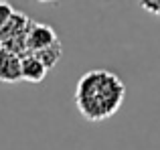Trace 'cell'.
<instances>
[{"mask_svg":"<svg viewBox=\"0 0 160 150\" xmlns=\"http://www.w3.org/2000/svg\"><path fill=\"white\" fill-rule=\"evenodd\" d=\"M28 27H31V18L24 12L16 10L12 14V18L8 20V24L0 31V47L12 51L14 55H18L22 59L24 55H28V47H27V35H28Z\"/></svg>","mask_w":160,"mask_h":150,"instance_id":"obj_2","label":"cell"},{"mask_svg":"<svg viewBox=\"0 0 160 150\" xmlns=\"http://www.w3.org/2000/svg\"><path fill=\"white\" fill-rule=\"evenodd\" d=\"M14 8L10 6L8 2H4V0H0V31H2L4 27L8 24V20L12 18V14H14Z\"/></svg>","mask_w":160,"mask_h":150,"instance_id":"obj_7","label":"cell"},{"mask_svg":"<svg viewBox=\"0 0 160 150\" xmlns=\"http://www.w3.org/2000/svg\"><path fill=\"white\" fill-rule=\"evenodd\" d=\"M49 69L37 59L32 53L22 57V81L27 83H41L45 77H47Z\"/></svg>","mask_w":160,"mask_h":150,"instance_id":"obj_5","label":"cell"},{"mask_svg":"<svg viewBox=\"0 0 160 150\" xmlns=\"http://www.w3.org/2000/svg\"><path fill=\"white\" fill-rule=\"evenodd\" d=\"M32 55L51 71V69H55V65H57L59 61H61V57H63V45H61V41H57L55 45L43 49V51H39V53H32Z\"/></svg>","mask_w":160,"mask_h":150,"instance_id":"obj_6","label":"cell"},{"mask_svg":"<svg viewBox=\"0 0 160 150\" xmlns=\"http://www.w3.org/2000/svg\"><path fill=\"white\" fill-rule=\"evenodd\" d=\"M0 81L10 85L22 81V59L4 47H0Z\"/></svg>","mask_w":160,"mask_h":150,"instance_id":"obj_4","label":"cell"},{"mask_svg":"<svg viewBox=\"0 0 160 150\" xmlns=\"http://www.w3.org/2000/svg\"><path fill=\"white\" fill-rule=\"evenodd\" d=\"M138 4H140V8H144L148 14L160 18V0H140Z\"/></svg>","mask_w":160,"mask_h":150,"instance_id":"obj_8","label":"cell"},{"mask_svg":"<svg viewBox=\"0 0 160 150\" xmlns=\"http://www.w3.org/2000/svg\"><path fill=\"white\" fill-rule=\"evenodd\" d=\"M57 32H55L53 27L45 22H37V20H31V27H28V35H27V47L28 53H39L43 49L51 47V45L57 43Z\"/></svg>","mask_w":160,"mask_h":150,"instance_id":"obj_3","label":"cell"},{"mask_svg":"<svg viewBox=\"0 0 160 150\" xmlns=\"http://www.w3.org/2000/svg\"><path fill=\"white\" fill-rule=\"evenodd\" d=\"M126 85L109 69H91L75 85V106L87 122H103L122 108Z\"/></svg>","mask_w":160,"mask_h":150,"instance_id":"obj_1","label":"cell"}]
</instances>
